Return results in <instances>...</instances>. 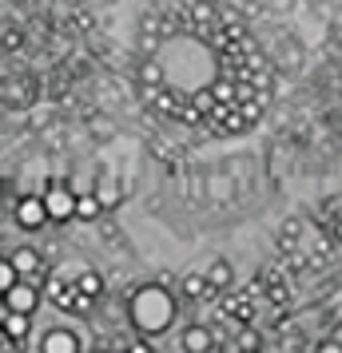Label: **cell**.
Wrapping results in <instances>:
<instances>
[{
	"label": "cell",
	"mask_w": 342,
	"mask_h": 353,
	"mask_svg": "<svg viewBox=\"0 0 342 353\" xmlns=\"http://www.w3.org/2000/svg\"><path fill=\"white\" fill-rule=\"evenodd\" d=\"M183 199H191V203H207V171H199L191 163H183Z\"/></svg>",
	"instance_id": "52a82bcc"
},
{
	"label": "cell",
	"mask_w": 342,
	"mask_h": 353,
	"mask_svg": "<svg viewBox=\"0 0 342 353\" xmlns=\"http://www.w3.org/2000/svg\"><path fill=\"white\" fill-rule=\"evenodd\" d=\"M255 4H259L267 17H287V12L294 8V0H255Z\"/></svg>",
	"instance_id": "484cf974"
},
{
	"label": "cell",
	"mask_w": 342,
	"mask_h": 353,
	"mask_svg": "<svg viewBox=\"0 0 342 353\" xmlns=\"http://www.w3.org/2000/svg\"><path fill=\"white\" fill-rule=\"evenodd\" d=\"M219 314H223L227 321L251 325V321H255V314H259V302L251 298V290H243V294H231V298H223V302H219Z\"/></svg>",
	"instance_id": "5b68a950"
},
{
	"label": "cell",
	"mask_w": 342,
	"mask_h": 353,
	"mask_svg": "<svg viewBox=\"0 0 342 353\" xmlns=\"http://www.w3.org/2000/svg\"><path fill=\"white\" fill-rule=\"evenodd\" d=\"M310 353H342V341H334V337H326V341H319Z\"/></svg>",
	"instance_id": "4dcf8cb0"
},
{
	"label": "cell",
	"mask_w": 342,
	"mask_h": 353,
	"mask_svg": "<svg viewBox=\"0 0 342 353\" xmlns=\"http://www.w3.org/2000/svg\"><path fill=\"white\" fill-rule=\"evenodd\" d=\"M4 310H17V314H32L36 310V290L32 282H24V286H12L4 294Z\"/></svg>",
	"instance_id": "8fae6325"
},
{
	"label": "cell",
	"mask_w": 342,
	"mask_h": 353,
	"mask_svg": "<svg viewBox=\"0 0 342 353\" xmlns=\"http://www.w3.org/2000/svg\"><path fill=\"white\" fill-rule=\"evenodd\" d=\"M235 345H239V353H259L263 350V337L255 325H239V334H235Z\"/></svg>",
	"instance_id": "ffe728a7"
},
{
	"label": "cell",
	"mask_w": 342,
	"mask_h": 353,
	"mask_svg": "<svg viewBox=\"0 0 342 353\" xmlns=\"http://www.w3.org/2000/svg\"><path fill=\"white\" fill-rule=\"evenodd\" d=\"M96 353H108V350H96Z\"/></svg>",
	"instance_id": "d6a6232c"
},
{
	"label": "cell",
	"mask_w": 342,
	"mask_h": 353,
	"mask_svg": "<svg viewBox=\"0 0 342 353\" xmlns=\"http://www.w3.org/2000/svg\"><path fill=\"white\" fill-rule=\"evenodd\" d=\"M8 4H28V0H8Z\"/></svg>",
	"instance_id": "1f68e13d"
},
{
	"label": "cell",
	"mask_w": 342,
	"mask_h": 353,
	"mask_svg": "<svg viewBox=\"0 0 342 353\" xmlns=\"http://www.w3.org/2000/svg\"><path fill=\"white\" fill-rule=\"evenodd\" d=\"M12 266H17L24 278H32V274H48V266H44V258L36 254L32 246H20L17 254H12Z\"/></svg>",
	"instance_id": "4fadbf2b"
},
{
	"label": "cell",
	"mask_w": 342,
	"mask_h": 353,
	"mask_svg": "<svg viewBox=\"0 0 342 353\" xmlns=\"http://www.w3.org/2000/svg\"><path fill=\"white\" fill-rule=\"evenodd\" d=\"M326 28H330V44H334V48H342V12H339L334 20H330Z\"/></svg>",
	"instance_id": "f546056e"
},
{
	"label": "cell",
	"mask_w": 342,
	"mask_h": 353,
	"mask_svg": "<svg viewBox=\"0 0 342 353\" xmlns=\"http://www.w3.org/2000/svg\"><path fill=\"white\" fill-rule=\"evenodd\" d=\"M17 266H12V258H8V262H0V290H4V294H8V290L17 286Z\"/></svg>",
	"instance_id": "4316f807"
},
{
	"label": "cell",
	"mask_w": 342,
	"mask_h": 353,
	"mask_svg": "<svg viewBox=\"0 0 342 353\" xmlns=\"http://www.w3.org/2000/svg\"><path fill=\"white\" fill-rule=\"evenodd\" d=\"M4 52H20V28L17 24H4Z\"/></svg>",
	"instance_id": "83f0119b"
},
{
	"label": "cell",
	"mask_w": 342,
	"mask_h": 353,
	"mask_svg": "<svg viewBox=\"0 0 342 353\" xmlns=\"http://www.w3.org/2000/svg\"><path fill=\"white\" fill-rule=\"evenodd\" d=\"M17 219L28 230H36V226H44V219H52L48 207L40 203V199H32V194H24V199H17Z\"/></svg>",
	"instance_id": "ba28073f"
},
{
	"label": "cell",
	"mask_w": 342,
	"mask_h": 353,
	"mask_svg": "<svg viewBox=\"0 0 342 353\" xmlns=\"http://www.w3.org/2000/svg\"><path fill=\"white\" fill-rule=\"evenodd\" d=\"M36 83L40 80H36L32 72H24V76H8V80H4V108H12V112H28L32 99L40 96Z\"/></svg>",
	"instance_id": "3957f363"
},
{
	"label": "cell",
	"mask_w": 342,
	"mask_h": 353,
	"mask_svg": "<svg viewBox=\"0 0 342 353\" xmlns=\"http://www.w3.org/2000/svg\"><path fill=\"white\" fill-rule=\"evenodd\" d=\"M183 353H211L215 345H219V337H215V330H207V325H187L180 337Z\"/></svg>",
	"instance_id": "8992f818"
},
{
	"label": "cell",
	"mask_w": 342,
	"mask_h": 353,
	"mask_svg": "<svg viewBox=\"0 0 342 353\" xmlns=\"http://www.w3.org/2000/svg\"><path fill=\"white\" fill-rule=\"evenodd\" d=\"M223 167H227L231 179L239 183V199H247V194H251V187H255V179H251V163H247L243 155H231V159L223 163Z\"/></svg>",
	"instance_id": "9a60e30c"
},
{
	"label": "cell",
	"mask_w": 342,
	"mask_h": 353,
	"mask_svg": "<svg viewBox=\"0 0 342 353\" xmlns=\"http://www.w3.org/2000/svg\"><path fill=\"white\" fill-rule=\"evenodd\" d=\"M99 239L108 242V246H112V250H120V246H124V230H120V226L112 223V219H104V223H99Z\"/></svg>",
	"instance_id": "cb8c5ba5"
},
{
	"label": "cell",
	"mask_w": 342,
	"mask_h": 353,
	"mask_svg": "<svg viewBox=\"0 0 342 353\" xmlns=\"http://www.w3.org/2000/svg\"><path fill=\"white\" fill-rule=\"evenodd\" d=\"M207 282H211V290L219 294V290L231 286V262H223V258H215L211 266H207Z\"/></svg>",
	"instance_id": "d6986e66"
},
{
	"label": "cell",
	"mask_w": 342,
	"mask_h": 353,
	"mask_svg": "<svg viewBox=\"0 0 342 353\" xmlns=\"http://www.w3.org/2000/svg\"><path fill=\"white\" fill-rule=\"evenodd\" d=\"M131 321L140 325V330H163L167 321H171V298L163 294V290L147 286L135 294V302H131Z\"/></svg>",
	"instance_id": "6da1fadb"
},
{
	"label": "cell",
	"mask_w": 342,
	"mask_h": 353,
	"mask_svg": "<svg viewBox=\"0 0 342 353\" xmlns=\"http://www.w3.org/2000/svg\"><path fill=\"white\" fill-rule=\"evenodd\" d=\"M115 199H120V191H115V175L112 171H99V203H104V207H115Z\"/></svg>",
	"instance_id": "603a6c76"
},
{
	"label": "cell",
	"mask_w": 342,
	"mask_h": 353,
	"mask_svg": "<svg viewBox=\"0 0 342 353\" xmlns=\"http://www.w3.org/2000/svg\"><path fill=\"white\" fill-rule=\"evenodd\" d=\"M180 290H183V298H191V302H211V298H219L211 290V282H207V274H187L180 282Z\"/></svg>",
	"instance_id": "7c38bea8"
},
{
	"label": "cell",
	"mask_w": 342,
	"mask_h": 353,
	"mask_svg": "<svg viewBox=\"0 0 342 353\" xmlns=\"http://www.w3.org/2000/svg\"><path fill=\"white\" fill-rule=\"evenodd\" d=\"M99 210H104V203H99L96 194H80V199H76V219H84V223L99 219Z\"/></svg>",
	"instance_id": "7402d4cb"
},
{
	"label": "cell",
	"mask_w": 342,
	"mask_h": 353,
	"mask_svg": "<svg viewBox=\"0 0 342 353\" xmlns=\"http://www.w3.org/2000/svg\"><path fill=\"white\" fill-rule=\"evenodd\" d=\"M40 139L48 143V151H64L68 147V123L60 119V115H52L48 123L40 128Z\"/></svg>",
	"instance_id": "5bb4252c"
},
{
	"label": "cell",
	"mask_w": 342,
	"mask_h": 353,
	"mask_svg": "<svg viewBox=\"0 0 342 353\" xmlns=\"http://www.w3.org/2000/svg\"><path fill=\"white\" fill-rule=\"evenodd\" d=\"M124 353H128V350H124Z\"/></svg>",
	"instance_id": "836d02e7"
},
{
	"label": "cell",
	"mask_w": 342,
	"mask_h": 353,
	"mask_svg": "<svg viewBox=\"0 0 342 353\" xmlns=\"http://www.w3.org/2000/svg\"><path fill=\"white\" fill-rule=\"evenodd\" d=\"M303 230H307V226H303V219H298V214H291V219H283V223H278V230H275L278 254H287V250H294V246L303 242Z\"/></svg>",
	"instance_id": "9c48e42d"
},
{
	"label": "cell",
	"mask_w": 342,
	"mask_h": 353,
	"mask_svg": "<svg viewBox=\"0 0 342 353\" xmlns=\"http://www.w3.org/2000/svg\"><path fill=\"white\" fill-rule=\"evenodd\" d=\"M28 330H32V314L4 310V337H8V341H20V337H28Z\"/></svg>",
	"instance_id": "e0dca14e"
},
{
	"label": "cell",
	"mask_w": 342,
	"mask_h": 353,
	"mask_svg": "<svg viewBox=\"0 0 342 353\" xmlns=\"http://www.w3.org/2000/svg\"><path fill=\"white\" fill-rule=\"evenodd\" d=\"M80 350V341L72 330H48L44 334V353H76Z\"/></svg>",
	"instance_id": "2e32d148"
},
{
	"label": "cell",
	"mask_w": 342,
	"mask_h": 353,
	"mask_svg": "<svg viewBox=\"0 0 342 353\" xmlns=\"http://www.w3.org/2000/svg\"><path fill=\"white\" fill-rule=\"evenodd\" d=\"M88 131H92V139H96V143H108V139L115 135V123L104 112H88Z\"/></svg>",
	"instance_id": "ac0fdd59"
},
{
	"label": "cell",
	"mask_w": 342,
	"mask_h": 353,
	"mask_svg": "<svg viewBox=\"0 0 342 353\" xmlns=\"http://www.w3.org/2000/svg\"><path fill=\"white\" fill-rule=\"evenodd\" d=\"M207 203H219V207L239 203V183L231 179L227 167H211L207 171Z\"/></svg>",
	"instance_id": "277c9868"
},
{
	"label": "cell",
	"mask_w": 342,
	"mask_h": 353,
	"mask_svg": "<svg viewBox=\"0 0 342 353\" xmlns=\"http://www.w3.org/2000/svg\"><path fill=\"white\" fill-rule=\"evenodd\" d=\"M326 310H330V318H342V286L334 290V294H330V298H326Z\"/></svg>",
	"instance_id": "f1b7e54d"
},
{
	"label": "cell",
	"mask_w": 342,
	"mask_h": 353,
	"mask_svg": "<svg viewBox=\"0 0 342 353\" xmlns=\"http://www.w3.org/2000/svg\"><path fill=\"white\" fill-rule=\"evenodd\" d=\"M339 12H342V0H310V17L323 20V24H330Z\"/></svg>",
	"instance_id": "44dd1931"
},
{
	"label": "cell",
	"mask_w": 342,
	"mask_h": 353,
	"mask_svg": "<svg viewBox=\"0 0 342 353\" xmlns=\"http://www.w3.org/2000/svg\"><path fill=\"white\" fill-rule=\"evenodd\" d=\"M271 60H275V68L283 72V76H298V72H303V64H307L303 44H298L291 32H278L275 36V44H271Z\"/></svg>",
	"instance_id": "7a4b0ae2"
},
{
	"label": "cell",
	"mask_w": 342,
	"mask_h": 353,
	"mask_svg": "<svg viewBox=\"0 0 342 353\" xmlns=\"http://www.w3.org/2000/svg\"><path fill=\"white\" fill-rule=\"evenodd\" d=\"M44 207H48L52 219H60V223H64V219H72V214H76V199H72L64 187H56V183H52V187H48V199H44Z\"/></svg>",
	"instance_id": "30bf717a"
},
{
	"label": "cell",
	"mask_w": 342,
	"mask_h": 353,
	"mask_svg": "<svg viewBox=\"0 0 342 353\" xmlns=\"http://www.w3.org/2000/svg\"><path fill=\"white\" fill-rule=\"evenodd\" d=\"M76 286H80L84 294H92V298H96L99 290H104V282H99L96 270H80V274H76Z\"/></svg>",
	"instance_id": "d4e9b609"
}]
</instances>
